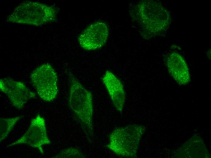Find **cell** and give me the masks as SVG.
I'll use <instances>...</instances> for the list:
<instances>
[{
  "mask_svg": "<svg viewBox=\"0 0 211 158\" xmlns=\"http://www.w3.org/2000/svg\"><path fill=\"white\" fill-rule=\"evenodd\" d=\"M69 76L70 87L69 105L87 139L90 141L93 135L92 95L72 74H69Z\"/></svg>",
  "mask_w": 211,
  "mask_h": 158,
  "instance_id": "1",
  "label": "cell"
},
{
  "mask_svg": "<svg viewBox=\"0 0 211 158\" xmlns=\"http://www.w3.org/2000/svg\"><path fill=\"white\" fill-rule=\"evenodd\" d=\"M57 13L52 6L27 1L16 7L6 20L12 22L39 26L54 21Z\"/></svg>",
  "mask_w": 211,
  "mask_h": 158,
  "instance_id": "2",
  "label": "cell"
},
{
  "mask_svg": "<svg viewBox=\"0 0 211 158\" xmlns=\"http://www.w3.org/2000/svg\"><path fill=\"white\" fill-rule=\"evenodd\" d=\"M143 132V128L138 125L116 128L110 134V142L106 146L117 155L134 157Z\"/></svg>",
  "mask_w": 211,
  "mask_h": 158,
  "instance_id": "3",
  "label": "cell"
},
{
  "mask_svg": "<svg viewBox=\"0 0 211 158\" xmlns=\"http://www.w3.org/2000/svg\"><path fill=\"white\" fill-rule=\"evenodd\" d=\"M30 77L41 99L50 101L55 98L58 91L57 76L50 64H45L37 68L32 73Z\"/></svg>",
  "mask_w": 211,
  "mask_h": 158,
  "instance_id": "4",
  "label": "cell"
},
{
  "mask_svg": "<svg viewBox=\"0 0 211 158\" xmlns=\"http://www.w3.org/2000/svg\"><path fill=\"white\" fill-rule=\"evenodd\" d=\"M48 136L44 118L39 114L32 119L25 133L19 139L7 146L12 147L20 144H25L37 148L42 154H44L42 146L50 144Z\"/></svg>",
  "mask_w": 211,
  "mask_h": 158,
  "instance_id": "5",
  "label": "cell"
},
{
  "mask_svg": "<svg viewBox=\"0 0 211 158\" xmlns=\"http://www.w3.org/2000/svg\"><path fill=\"white\" fill-rule=\"evenodd\" d=\"M109 33L107 24L103 22H97L90 25L82 32L78 41L81 46L85 50H97L106 43Z\"/></svg>",
  "mask_w": 211,
  "mask_h": 158,
  "instance_id": "6",
  "label": "cell"
},
{
  "mask_svg": "<svg viewBox=\"0 0 211 158\" xmlns=\"http://www.w3.org/2000/svg\"><path fill=\"white\" fill-rule=\"evenodd\" d=\"M0 89L7 96L13 105L18 109L22 108L28 101L36 96L24 84L9 78L1 80Z\"/></svg>",
  "mask_w": 211,
  "mask_h": 158,
  "instance_id": "7",
  "label": "cell"
},
{
  "mask_svg": "<svg viewBox=\"0 0 211 158\" xmlns=\"http://www.w3.org/2000/svg\"><path fill=\"white\" fill-rule=\"evenodd\" d=\"M102 80L115 108L118 111L122 112L126 99L122 82L113 73L109 70L106 72Z\"/></svg>",
  "mask_w": 211,
  "mask_h": 158,
  "instance_id": "8",
  "label": "cell"
},
{
  "mask_svg": "<svg viewBox=\"0 0 211 158\" xmlns=\"http://www.w3.org/2000/svg\"><path fill=\"white\" fill-rule=\"evenodd\" d=\"M139 9L140 16L143 23L150 31H158L164 27L166 17L163 9L160 5L155 9L149 8L148 4L143 3Z\"/></svg>",
  "mask_w": 211,
  "mask_h": 158,
  "instance_id": "9",
  "label": "cell"
},
{
  "mask_svg": "<svg viewBox=\"0 0 211 158\" xmlns=\"http://www.w3.org/2000/svg\"><path fill=\"white\" fill-rule=\"evenodd\" d=\"M169 72L176 82L181 85L188 84L190 80V74L187 64L179 54L173 53L167 59Z\"/></svg>",
  "mask_w": 211,
  "mask_h": 158,
  "instance_id": "10",
  "label": "cell"
},
{
  "mask_svg": "<svg viewBox=\"0 0 211 158\" xmlns=\"http://www.w3.org/2000/svg\"><path fill=\"white\" fill-rule=\"evenodd\" d=\"M22 116L12 118H0V141L1 143L7 137L16 123Z\"/></svg>",
  "mask_w": 211,
  "mask_h": 158,
  "instance_id": "11",
  "label": "cell"
},
{
  "mask_svg": "<svg viewBox=\"0 0 211 158\" xmlns=\"http://www.w3.org/2000/svg\"><path fill=\"white\" fill-rule=\"evenodd\" d=\"M53 158H83L84 156L82 153L77 149L71 147L64 149L61 151Z\"/></svg>",
  "mask_w": 211,
  "mask_h": 158,
  "instance_id": "12",
  "label": "cell"
}]
</instances>
